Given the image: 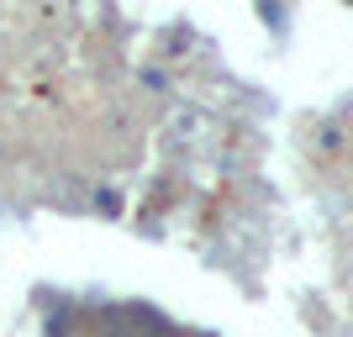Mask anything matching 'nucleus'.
Wrapping results in <instances>:
<instances>
[]
</instances>
